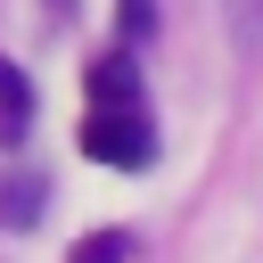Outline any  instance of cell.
<instances>
[{
    "label": "cell",
    "mask_w": 263,
    "mask_h": 263,
    "mask_svg": "<svg viewBox=\"0 0 263 263\" xmlns=\"http://www.w3.org/2000/svg\"><path fill=\"white\" fill-rule=\"evenodd\" d=\"M82 148H90L99 164H148V156H156V140H148V115H140V107H90Z\"/></svg>",
    "instance_id": "obj_1"
},
{
    "label": "cell",
    "mask_w": 263,
    "mask_h": 263,
    "mask_svg": "<svg viewBox=\"0 0 263 263\" xmlns=\"http://www.w3.org/2000/svg\"><path fill=\"white\" fill-rule=\"evenodd\" d=\"M25 123H33V82H25V74L0 58V140H16Z\"/></svg>",
    "instance_id": "obj_2"
},
{
    "label": "cell",
    "mask_w": 263,
    "mask_h": 263,
    "mask_svg": "<svg viewBox=\"0 0 263 263\" xmlns=\"http://www.w3.org/2000/svg\"><path fill=\"white\" fill-rule=\"evenodd\" d=\"M90 90H99V107H140V82H132L123 58H99L90 66Z\"/></svg>",
    "instance_id": "obj_3"
},
{
    "label": "cell",
    "mask_w": 263,
    "mask_h": 263,
    "mask_svg": "<svg viewBox=\"0 0 263 263\" xmlns=\"http://www.w3.org/2000/svg\"><path fill=\"white\" fill-rule=\"evenodd\" d=\"M0 222L8 230H33L41 222V181H0Z\"/></svg>",
    "instance_id": "obj_4"
},
{
    "label": "cell",
    "mask_w": 263,
    "mask_h": 263,
    "mask_svg": "<svg viewBox=\"0 0 263 263\" xmlns=\"http://www.w3.org/2000/svg\"><path fill=\"white\" fill-rule=\"evenodd\" d=\"M66 263H132V230H90Z\"/></svg>",
    "instance_id": "obj_5"
},
{
    "label": "cell",
    "mask_w": 263,
    "mask_h": 263,
    "mask_svg": "<svg viewBox=\"0 0 263 263\" xmlns=\"http://www.w3.org/2000/svg\"><path fill=\"white\" fill-rule=\"evenodd\" d=\"M230 41L238 58H263V0H230Z\"/></svg>",
    "instance_id": "obj_6"
},
{
    "label": "cell",
    "mask_w": 263,
    "mask_h": 263,
    "mask_svg": "<svg viewBox=\"0 0 263 263\" xmlns=\"http://www.w3.org/2000/svg\"><path fill=\"white\" fill-rule=\"evenodd\" d=\"M148 25H156V8L148 0H123V33H148Z\"/></svg>",
    "instance_id": "obj_7"
}]
</instances>
